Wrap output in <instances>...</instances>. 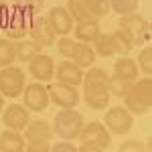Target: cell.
Here are the masks:
<instances>
[{
  "label": "cell",
  "mask_w": 152,
  "mask_h": 152,
  "mask_svg": "<svg viewBox=\"0 0 152 152\" xmlns=\"http://www.w3.org/2000/svg\"><path fill=\"white\" fill-rule=\"evenodd\" d=\"M110 75L102 67H94L91 71L83 73V99L91 110H104L110 104V89H107Z\"/></svg>",
  "instance_id": "1"
},
{
  "label": "cell",
  "mask_w": 152,
  "mask_h": 152,
  "mask_svg": "<svg viewBox=\"0 0 152 152\" xmlns=\"http://www.w3.org/2000/svg\"><path fill=\"white\" fill-rule=\"evenodd\" d=\"M124 99V107L128 110L130 114H146L152 105V81L150 75L142 77V79H134L130 83Z\"/></svg>",
  "instance_id": "2"
},
{
  "label": "cell",
  "mask_w": 152,
  "mask_h": 152,
  "mask_svg": "<svg viewBox=\"0 0 152 152\" xmlns=\"http://www.w3.org/2000/svg\"><path fill=\"white\" fill-rule=\"evenodd\" d=\"M81 144H79V152H99L105 150L112 142L110 136V130L105 128L104 124L99 122H89V124H83L81 132L77 136Z\"/></svg>",
  "instance_id": "3"
},
{
  "label": "cell",
  "mask_w": 152,
  "mask_h": 152,
  "mask_svg": "<svg viewBox=\"0 0 152 152\" xmlns=\"http://www.w3.org/2000/svg\"><path fill=\"white\" fill-rule=\"evenodd\" d=\"M83 116L75 107H61L57 116L53 118V132L63 140H75L81 132Z\"/></svg>",
  "instance_id": "4"
},
{
  "label": "cell",
  "mask_w": 152,
  "mask_h": 152,
  "mask_svg": "<svg viewBox=\"0 0 152 152\" xmlns=\"http://www.w3.org/2000/svg\"><path fill=\"white\" fill-rule=\"evenodd\" d=\"M118 28H124V31L128 33L130 39H132V43H134V47H136V45L140 47V45H144V43L150 41V28H148V23H146L144 16L136 14V12L124 14V16L118 20Z\"/></svg>",
  "instance_id": "5"
},
{
  "label": "cell",
  "mask_w": 152,
  "mask_h": 152,
  "mask_svg": "<svg viewBox=\"0 0 152 152\" xmlns=\"http://www.w3.org/2000/svg\"><path fill=\"white\" fill-rule=\"evenodd\" d=\"M24 89V71L6 65L0 67V94L4 97H18Z\"/></svg>",
  "instance_id": "6"
},
{
  "label": "cell",
  "mask_w": 152,
  "mask_h": 152,
  "mask_svg": "<svg viewBox=\"0 0 152 152\" xmlns=\"http://www.w3.org/2000/svg\"><path fill=\"white\" fill-rule=\"evenodd\" d=\"M134 124V118L126 107H110L107 114L104 118V126L110 130V134H116V136H126Z\"/></svg>",
  "instance_id": "7"
},
{
  "label": "cell",
  "mask_w": 152,
  "mask_h": 152,
  "mask_svg": "<svg viewBox=\"0 0 152 152\" xmlns=\"http://www.w3.org/2000/svg\"><path fill=\"white\" fill-rule=\"evenodd\" d=\"M49 91V99L51 104L59 105V107H75L79 104V91L75 85H69V83H53L47 87Z\"/></svg>",
  "instance_id": "8"
},
{
  "label": "cell",
  "mask_w": 152,
  "mask_h": 152,
  "mask_svg": "<svg viewBox=\"0 0 152 152\" xmlns=\"http://www.w3.org/2000/svg\"><path fill=\"white\" fill-rule=\"evenodd\" d=\"M23 97H24V107L31 110V112H45V110L49 107V104H51L47 87H45L41 81L24 85Z\"/></svg>",
  "instance_id": "9"
},
{
  "label": "cell",
  "mask_w": 152,
  "mask_h": 152,
  "mask_svg": "<svg viewBox=\"0 0 152 152\" xmlns=\"http://www.w3.org/2000/svg\"><path fill=\"white\" fill-rule=\"evenodd\" d=\"M28 37H31V41H35L37 45H41V47H51L57 41V35L53 33V28H51V24L47 23L45 16H37V18L31 20V24H28Z\"/></svg>",
  "instance_id": "10"
},
{
  "label": "cell",
  "mask_w": 152,
  "mask_h": 152,
  "mask_svg": "<svg viewBox=\"0 0 152 152\" xmlns=\"http://www.w3.org/2000/svg\"><path fill=\"white\" fill-rule=\"evenodd\" d=\"M28 71H31V75L35 77L37 81L47 83V81H51L53 75H55V61L49 57V55L39 53L35 59L28 61Z\"/></svg>",
  "instance_id": "11"
},
{
  "label": "cell",
  "mask_w": 152,
  "mask_h": 152,
  "mask_svg": "<svg viewBox=\"0 0 152 152\" xmlns=\"http://www.w3.org/2000/svg\"><path fill=\"white\" fill-rule=\"evenodd\" d=\"M28 122H31V118H28V110H26L24 105L12 104V105H8V107L2 112V124H4L8 130L23 132Z\"/></svg>",
  "instance_id": "12"
},
{
  "label": "cell",
  "mask_w": 152,
  "mask_h": 152,
  "mask_svg": "<svg viewBox=\"0 0 152 152\" xmlns=\"http://www.w3.org/2000/svg\"><path fill=\"white\" fill-rule=\"evenodd\" d=\"M47 18V23L51 24V28H53V33L55 35H69L71 31H73V18H71V14L67 12V8H63V6H55V8H51L49 14L45 16Z\"/></svg>",
  "instance_id": "13"
},
{
  "label": "cell",
  "mask_w": 152,
  "mask_h": 152,
  "mask_svg": "<svg viewBox=\"0 0 152 152\" xmlns=\"http://www.w3.org/2000/svg\"><path fill=\"white\" fill-rule=\"evenodd\" d=\"M83 73L85 71L77 65V63H73L71 59L67 61H61L57 67H55V75H57V79L61 83H69V85H81L83 81Z\"/></svg>",
  "instance_id": "14"
},
{
  "label": "cell",
  "mask_w": 152,
  "mask_h": 152,
  "mask_svg": "<svg viewBox=\"0 0 152 152\" xmlns=\"http://www.w3.org/2000/svg\"><path fill=\"white\" fill-rule=\"evenodd\" d=\"M95 51L94 47L89 45V43H81V41H75V45H73V51H71L69 59L73 63H77L81 69H89L91 65L95 63Z\"/></svg>",
  "instance_id": "15"
},
{
  "label": "cell",
  "mask_w": 152,
  "mask_h": 152,
  "mask_svg": "<svg viewBox=\"0 0 152 152\" xmlns=\"http://www.w3.org/2000/svg\"><path fill=\"white\" fill-rule=\"evenodd\" d=\"M26 144L33 142H51L53 136V128L49 126L45 120H33L26 124Z\"/></svg>",
  "instance_id": "16"
},
{
  "label": "cell",
  "mask_w": 152,
  "mask_h": 152,
  "mask_svg": "<svg viewBox=\"0 0 152 152\" xmlns=\"http://www.w3.org/2000/svg\"><path fill=\"white\" fill-rule=\"evenodd\" d=\"M24 138L16 130H4L0 134V150L2 152H23L24 150Z\"/></svg>",
  "instance_id": "17"
},
{
  "label": "cell",
  "mask_w": 152,
  "mask_h": 152,
  "mask_svg": "<svg viewBox=\"0 0 152 152\" xmlns=\"http://www.w3.org/2000/svg\"><path fill=\"white\" fill-rule=\"evenodd\" d=\"M67 12L71 14V18L75 23H81V20H97L95 14L91 12L87 0H67Z\"/></svg>",
  "instance_id": "18"
},
{
  "label": "cell",
  "mask_w": 152,
  "mask_h": 152,
  "mask_svg": "<svg viewBox=\"0 0 152 152\" xmlns=\"http://www.w3.org/2000/svg\"><path fill=\"white\" fill-rule=\"evenodd\" d=\"M114 73L120 75V77H124V79H128V81H134V79H138L140 77V69H138V65H136V61H132L130 57H120L114 63Z\"/></svg>",
  "instance_id": "19"
},
{
  "label": "cell",
  "mask_w": 152,
  "mask_h": 152,
  "mask_svg": "<svg viewBox=\"0 0 152 152\" xmlns=\"http://www.w3.org/2000/svg\"><path fill=\"white\" fill-rule=\"evenodd\" d=\"M97 33H99V23L97 20H81L75 26V39L81 41V43L91 45V41L97 37Z\"/></svg>",
  "instance_id": "20"
},
{
  "label": "cell",
  "mask_w": 152,
  "mask_h": 152,
  "mask_svg": "<svg viewBox=\"0 0 152 152\" xmlns=\"http://www.w3.org/2000/svg\"><path fill=\"white\" fill-rule=\"evenodd\" d=\"M91 45H94L95 55H102V57H112V55H116L112 33H97V37L91 41Z\"/></svg>",
  "instance_id": "21"
},
{
  "label": "cell",
  "mask_w": 152,
  "mask_h": 152,
  "mask_svg": "<svg viewBox=\"0 0 152 152\" xmlns=\"http://www.w3.org/2000/svg\"><path fill=\"white\" fill-rule=\"evenodd\" d=\"M18 10V8H16ZM12 23L6 26V35L10 37V39H23L24 35H26V31H28V23H26V18H24V12L18 10L14 12L10 16Z\"/></svg>",
  "instance_id": "22"
},
{
  "label": "cell",
  "mask_w": 152,
  "mask_h": 152,
  "mask_svg": "<svg viewBox=\"0 0 152 152\" xmlns=\"http://www.w3.org/2000/svg\"><path fill=\"white\" fill-rule=\"evenodd\" d=\"M112 39H114V49H116L118 55H130V51L134 49V43H132V39L130 35L124 31V28H116L114 33H112Z\"/></svg>",
  "instance_id": "23"
},
{
  "label": "cell",
  "mask_w": 152,
  "mask_h": 152,
  "mask_svg": "<svg viewBox=\"0 0 152 152\" xmlns=\"http://www.w3.org/2000/svg\"><path fill=\"white\" fill-rule=\"evenodd\" d=\"M14 49H16V59H20L24 63H28L31 59H35L43 51V47L37 45L35 41H20L18 45H14Z\"/></svg>",
  "instance_id": "24"
},
{
  "label": "cell",
  "mask_w": 152,
  "mask_h": 152,
  "mask_svg": "<svg viewBox=\"0 0 152 152\" xmlns=\"http://www.w3.org/2000/svg\"><path fill=\"white\" fill-rule=\"evenodd\" d=\"M130 83L128 79H124V77H120V75H110V81H107V89H110V95H116V97H124L126 95V91H128V87H130Z\"/></svg>",
  "instance_id": "25"
},
{
  "label": "cell",
  "mask_w": 152,
  "mask_h": 152,
  "mask_svg": "<svg viewBox=\"0 0 152 152\" xmlns=\"http://www.w3.org/2000/svg\"><path fill=\"white\" fill-rule=\"evenodd\" d=\"M14 61H16V49H14V43L8 41V39H0V67L12 65Z\"/></svg>",
  "instance_id": "26"
},
{
  "label": "cell",
  "mask_w": 152,
  "mask_h": 152,
  "mask_svg": "<svg viewBox=\"0 0 152 152\" xmlns=\"http://www.w3.org/2000/svg\"><path fill=\"white\" fill-rule=\"evenodd\" d=\"M110 10L118 12L120 16L132 14L138 10V0H110Z\"/></svg>",
  "instance_id": "27"
},
{
  "label": "cell",
  "mask_w": 152,
  "mask_h": 152,
  "mask_svg": "<svg viewBox=\"0 0 152 152\" xmlns=\"http://www.w3.org/2000/svg\"><path fill=\"white\" fill-rule=\"evenodd\" d=\"M136 65H138L140 73H144V75H150V73H152V49L150 47H144L140 51Z\"/></svg>",
  "instance_id": "28"
},
{
  "label": "cell",
  "mask_w": 152,
  "mask_h": 152,
  "mask_svg": "<svg viewBox=\"0 0 152 152\" xmlns=\"http://www.w3.org/2000/svg\"><path fill=\"white\" fill-rule=\"evenodd\" d=\"M87 4H89V8L97 20L107 16V12H110V0H87Z\"/></svg>",
  "instance_id": "29"
},
{
  "label": "cell",
  "mask_w": 152,
  "mask_h": 152,
  "mask_svg": "<svg viewBox=\"0 0 152 152\" xmlns=\"http://www.w3.org/2000/svg\"><path fill=\"white\" fill-rule=\"evenodd\" d=\"M14 4H16V8H18V10L31 14V12L41 10V8L45 6V0H14Z\"/></svg>",
  "instance_id": "30"
},
{
  "label": "cell",
  "mask_w": 152,
  "mask_h": 152,
  "mask_svg": "<svg viewBox=\"0 0 152 152\" xmlns=\"http://www.w3.org/2000/svg\"><path fill=\"white\" fill-rule=\"evenodd\" d=\"M73 45H75V39H69L67 35H63L61 39H59V53H61L63 57L69 59L71 51H73Z\"/></svg>",
  "instance_id": "31"
},
{
  "label": "cell",
  "mask_w": 152,
  "mask_h": 152,
  "mask_svg": "<svg viewBox=\"0 0 152 152\" xmlns=\"http://www.w3.org/2000/svg\"><path fill=\"white\" fill-rule=\"evenodd\" d=\"M144 150V144L138 140H128L120 144V152H142Z\"/></svg>",
  "instance_id": "32"
},
{
  "label": "cell",
  "mask_w": 152,
  "mask_h": 152,
  "mask_svg": "<svg viewBox=\"0 0 152 152\" xmlns=\"http://www.w3.org/2000/svg\"><path fill=\"white\" fill-rule=\"evenodd\" d=\"M51 150L53 152H77V148H75V144H71V140H63V142L53 144Z\"/></svg>",
  "instance_id": "33"
},
{
  "label": "cell",
  "mask_w": 152,
  "mask_h": 152,
  "mask_svg": "<svg viewBox=\"0 0 152 152\" xmlns=\"http://www.w3.org/2000/svg\"><path fill=\"white\" fill-rule=\"evenodd\" d=\"M26 150L28 152H49L51 150V142H33V144H26Z\"/></svg>",
  "instance_id": "34"
},
{
  "label": "cell",
  "mask_w": 152,
  "mask_h": 152,
  "mask_svg": "<svg viewBox=\"0 0 152 152\" xmlns=\"http://www.w3.org/2000/svg\"><path fill=\"white\" fill-rule=\"evenodd\" d=\"M2 110H4V95L0 94V112H2Z\"/></svg>",
  "instance_id": "35"
}]
</instances>
